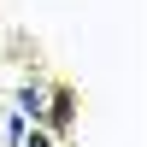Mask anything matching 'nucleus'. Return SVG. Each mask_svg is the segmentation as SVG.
Masks as SVG:
<instances>
[{
    "label": "nucleus",
    "instance_id": "obj_1",
    "mask_svg": "<svg viewBox=\"0 0 147 147\" xmlns=\"http://www.w3.org/2000/svg\"><path fill=\"white\" fill-rule=\"evenodd\" d=\"M18 112H24V118H41V112H47V88L24 82V88H18Z\"/></svg>",
    "mask_w": 147,
    "mask_h": 147
},
{
    "label": "nucleus",
    "instance_id": "obj_2",
    "mask_svg": "<svg viewBox=\"0 0 147 147\" xmlns=\"http://www.w3.org/2000/svg\"><path fill=\"white\" fill-rule=\"evenodd\" d=\"M18 147H47V136H35V129H30V136H24Z\"/></svg>",
    "mask_w": 147,
    "mask_h": 147
}]
</instances>
